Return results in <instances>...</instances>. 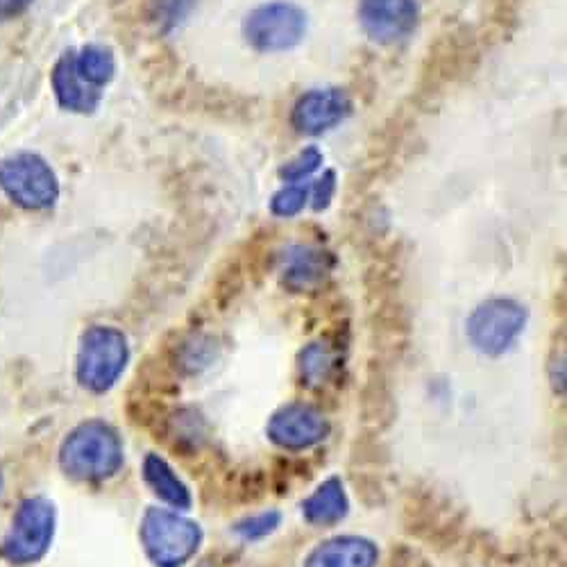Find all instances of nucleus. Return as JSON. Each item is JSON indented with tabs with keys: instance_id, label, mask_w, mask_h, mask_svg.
Masks as SVG:
<instances>
[{
	"instance_id": "1",
	"label": "nucleus",
	"mask_w": 567,
	"mask_h": 567,
	"mask_svg": "<svg viewBox=\"0 0 567 567\" xmlns=\"http://www.w3.org/2000/svg\"><path fill=\"white\" fill-rule=\"evenodd\" d=\"M60 463L66 475L73 480H110L123 465L121 436L112 424L103 420H89L69 434L60 452Z\"/></svg>"
},
{
	"instance_id": "2",
	"label": "nucleus",
	"mask_w": 567,
	"mask_h": 567,
	"mask_svg": "<svg viewBox=\"0 0 567 567\" xmlns=\"http://www.w3.org/2000/svg\"><path fill=\"white\" fill-rule=\"evenodd\" d=\"M130 361L125 334L110 324L86 329L78 352V380L91 393H107L121 380Z\"/></svg>"
},
{
	"instance_id": "3",
	"label": "nucleus",
	"mask_w": 567,
	"mask_h": 567,
	"mask_svg": "<svg viewBox=\"0 0 567 567\" xmlns=\"http://www.w3.org/2000/svg\"><path fill=\"white\" fill-rule=\"evenodd\" d=\"M141 543L157 567H182L203 545V529L166 508H148L141 519Z\"/></svg>"
},
{
	"instance_id": "4",
	"label": "nucleus",
	"mask_w": 567,
	"mask_h": 567,
	"mask_svg": "<svg viewBox=\"0 0 567 567\" xmlns=\"http://www.w3.org/2000/svg\"><path fill=\"white\" fill-rule=\"evenodd\" d=\"M309 28L307 12L289 3V0H272L255 8L244 21L246 41L257 53H287L298 49L305 41Z\"/></svg>"
},
{
	"instance_id": "5",
	"label": "nucleus",
	"mask_w": 567,
	"mask_h": 567,
	"mask_svg": "<svg viewBox=\"0 0 567 567\" xmlns=\"http://www.w3.org/2000/svg\"><path fill=\"white\" fill-rule=\"evenodd\" d=\"M527 309L508 298H493L467 318V339L486 357H502L523 337Z\"/></svg>"
},
{
	"instance_id": "6",
	"label": "nucleus",
	"mask_w": 567,
	"mask_h": 567,
	"mask_svg": "<svg viewBox=\"0 0 567 567\" xmlns=\"http://www.w3.org/2000/svg\"><path fill=\"white\" fill-rule=\"evenodd\" d=\"M55 536V506L32 497L21 504L12 523V532L0 547V556L12 565H30L45 556Z\"/></svg>"
},
{
	"instance_id": "7",
	"label": "nucleus",
	"mask_w": 567,
	"mask_h": 567,
	"mask_svg": "<svg viewBox=\"0 0 567 567\" xmlns=\"http://www.w3.org/2000/svg\"><path fill=\"white\" fill-rule=\"evenodd\" d=\"M0 188L25 209H49L60 198V182L39 155L21 153L0 162Z\"/></svg>"
},
{
	"instance_id": "8",
	"label": "nucleus",
	"mask_w": 567,
	"mask_h": 567,
	"mask_svg": "<svg viewBox=\"0 0 567 567\" xmlns=\"http://www.w3.org/2000/svg\"><path fill=\"white\" fill-rule=\"evenodd\" d=\"M329 420L311 404H287L272 413L268 422V439L289 452L316 447L329 436Z\"/></svg>"
},
{
	"instance_id": "9",
	"label": "nucleus",
	"mask_w": 567,
	"mask_h": 567,
	"mask_svg": "<svg viewBox=\"0 0 567 567\" xmlns=\"http://www.w3.org/2000/svg\"><path fill=\"white\" fill-rule=\"evenodd\" d=\"M359 23L374 43L393 45L417 30L420 6L417 0H361Z\"/></svg>"
},
{
	"instance_id": "10",
	"label": "nucleus",
	"mask_w": 567,
	"mask_h": 567,
	"mask_svg": "<svg viewBox=\"0 0 567 567\" xmlns=\"http://www.w3.org/2000/svg\"><path fill=\"white\" fill-rule=\"evenodd\" d=\"M352 110L354 105L343 89H313L296 103L291 125L300 134L318 136L348 121Z\"/></svg>"
},
{
	"instance_id": "11",
	"label": "nucleus",
	"mask_w": 567,
	"mask_h": 567,
	"mask_svg": "<svg viewBox=\"0 0 567 567\" xmlns=\"http://www.w3.org/2000/svg\"><path fill=\"white\" fill-rule=\"evenodd\" d=\"M332 252L311 246H293L284 252L281 279L291 291H311L318 284H322V279L332 272Z\"/></svg>"
},
{
	"instance_id": "12",
	"label": "nucleus",
	"mask_w": 567,
	"mask_h": 567,
	"mask_svg": "<svg viewBox=\"0 0 567 567\" xmlns=\"http://www.w3.org/2000/svg\"><path fill=\"white\" fill-rule=\"evenodd\" d=\"M53 89L58 103L75 114L96 112L103 101V89L89 84L75 69L73 51L64 53L53 71Z\"/></svg>"
},
{
	"instance_id": "13",
	"label": "nucleus",
	"mask_w": 567,
	"mask_h": 567,
	"mask_svg": "<svg viewBox=\"0 0 567 567\" xmlns=\"http://www.w3.org/2000/svg\"><path fill=\"white\" fill-rule=\"evenodd\" d=\"M380 549L368 538L339 536L318 545L305 567H374Z\"/></svg>"
},
{
	"instance_id": "14",
	"label": "nucleus",
	"mask_w": 567,
	"mask_h": 567,
	"mask_svg": "<svg viewBox=\"0 0 567 567\" xmlns=\"http://www.w3.org/2000/svg\"><path fill=\"white\" fill-rule=\"evenodd\" d=\"M348 511L350 499L339 477H329L327 482H322L302 504L305 519L313 527H334L341 519H346Z\"/></svg>"
},
{
	"instance_id": "15",
	"label": "nucleus",
	"mask_w": 567,
	"mask_h": 567,
	"mask_svg": "<svg viewBox=\"0 0 567 567\" xmlns=\"http://www.w3.org/2000/svg\"><path fill=\"white\" fill-rule=\"evenodd\" d=\"M144 480L151 491L166 504L177 511H186L192 506V491L175 475V470L159 454H148L144 461Z\"/></svg>"
},
{
	"instance_id": "16",
	"label": "nucleus",
	"mask_w": 567,
	"mask_h": 567,
	"mask_svg": "<svg viewBox=\"0 0 567 567\" xmlns=\"http://www.w3.org/2000/svg\"><path fill=\"white\" fill-rule=\"evenodd\" d=\"M78 73L96 89H105L116 73L114 53L105 45H84L80 53H73Z\"/></svg>"
},
{
	"instance_id": "17",
	"label": "nucleus",
	"mask_w": 567,
	"mask_h": 567,
	"mask_svg": "<svg viewBox=\"0 0 567 567\" xmlns=\"http://www.w3.org/2000/svg\"><path fill=\"white\" fill-rule=\"evenodd\" d=\"M337 368V354L327 343H311L300 354L302 384L322 386Z\"/></svg>"
},
{
	"instance_id": "18",
	"label": "nucleus",
	"mask_w": 567,
	"mask_h": 567,
	"mask_svg": "<svg viewBox=\"0 0 567 567\" xmlns=\"http://www.w3.org/2000/svg\"><path fill=\"white\" fill-rule=\"evenodd\" d=\"M309 203V188L300 184H289L279 188L270 200V212L279 218H293L298 216Z\"/></svg>"
},
{
	"instance_id": "19",
	"label": "nucleus",
	"mask_w": 567,
	"mask_h": 567,
	"mask_svg": "<svg viewBox=\"0 0 567 567\" xmlns=\"http://www.w3.org/2000/svg\"><path fill=\"white\" fill-rule=\"evenodd\" d=\"M279 523H281V515L277 511H264L259 515L241 519V523L234 527V532L241 540L252 543V540H261V538L270 536L279 527Z\"/></svg>"
},
{
	"instance_id": "20",
	"label": "nucleus",
	"mask_w": 567,
	"mask_h": 567,
	"mask_svg": "<svg viewBox=\"0 0 567 567\" xmlns=\"http://www.w3.org/2000/svg\"><path fill=\"white\" fill-rule=\"evenodd\" d=\"M322 162H324L322 153L316 146H309L296 159H291L287 166H284L279 171V175L287 179V182L296 184V182H302V179L311 177L322 166Z\"/></svg>"
},
{
	"instance_id": "21",
	"label": "nucleus",
	"mask_w": 567,
	"mask_h": 567,
	"mask_svg": "<svg viewBox=\"0 0 567 567\" xmlns=\"http://www.w3.org/2000/svg\"><path fill=\"white\" fill-rule=\"evenodd\" d=\"M337 194V173L334 171H327L322 175V179L316 182V186L311 188V196H313V209L322 212L329 205H332Z\"/></svg>"
},
{
	"instance_id": "22",
	"label": "nucleus",
	"mask_w": 567,
	"mask_h": 567,
	"mask_svg": "<svg viewBox=\"0 0 567 567\" xmlns=\"http://www.w3.org/2000/svg\"><path fill=\"white\" fill-rule=\"evenodd\" d=\"M194 0H159V19L168 21V25H177L188 10H192Z\"/></svg>"
},
{
	"instance_id": "23",
	"label": "nucleus",
	"mask_w": 567,
	"mask_h": 567,
	"mask_svg": "<svg viewBox=\"0 0 567 567\" xmlns=\"http://www.w3.org/2000/svg\"><path fill=\"white\" fill-rule=\"evenodd\" d=\"M30 3L32 0H0V23L10 21V19L19 17L21 12H25Z\"/></svg>"
}]
</instances>
